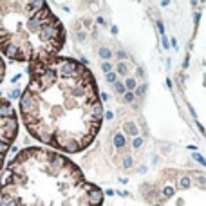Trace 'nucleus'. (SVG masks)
<instances>
[{"label":"nucleus","mask_w":206,"mask_h":206,"mask_svg":"<svg viewBox=\"0 0 206 206\" xmlns=\"http://www.w3.org/2000/svg\"><path fill=\"white\" fill-rule=\"evenodd\" d=\"M18 110L36 141L63 154L85 150L103 123V105L92 73L67 56L29 65V83L20 96Z\"/></svg>","instance_id":"1"},{"label":"nucleus","mask_w":206,"mask_h":206,"mask_svg":"<svg viewBox=\"0 0 206 206\" xmlns=\"http://www.w3.org/2000/svg\"><path fill=\"white\" fill-rule=\"evenodd\" d=\"M0 197L4 206H101L103 192L60 152L20 150L9 163Z\"/></svg>","instance_id":"2"},{"label":"nucleus","mask_w":206,"mask_h":206,"mask_svg":"<svg viewBox=\"0 0 206 206\" xmlns=\"http://www.w3.org/2000/svg\"><path fill=\"white\" fill-rule=\"evenodd\" d=\"M65 45L60 18L42 0H0V53L29 65L49 63Z\"/></svg>","instance_id":"3"},{"label":"nucleus","mask_w":206,"mask_h":206,"mask_svg":"<svg viewBox=\"0 0 206 206\" xmlns=\"http://www.w3.org/2000/svg\"><path fill=\"white\" fill-rule=\"evenodd\" d=\"M16 134H18L16 110L7 100L0 98V174H2L6 154L9 152L13 141L16 139Z\"/></svg>","instance_id":"4"},{"label":"nucleus","mask_w":206,"mask_h":206,"mask_svg":"<svg viewBox=\"0 0 206 206\" xmlns=\"http://www.w3.org/2000/svg\"><path fill=\"white\" fill-rule=\"evenodd\" d=\"M4 76H6V63H4V60H2V56H0V83H2V80H4Z\"/></svg>","instance_id":"5"}]
</instances>
